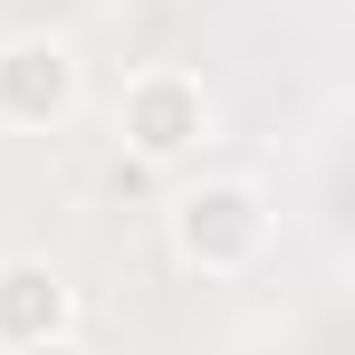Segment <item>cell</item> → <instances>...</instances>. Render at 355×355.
<instances>
[{
    "label": "cell",
    "instance_id": "cell-4",
    "mask_svg": "<svg viewBox=\"0 0 355 355\" xmlns=\"http://www.w3.org/2000/svg\"><path fill=\"white\" fill-rule=\"evenodd\" d=\"M49 336H77V288H67L58 259L10 250V259H0V355L49 346Z\"/></svg>",
    "mask_w": 355,
    "mask_h": 355
},
{
    "label": "cell",
    "instance_id": "cell-1",
    "mask_svg": "<svg viewBox=\"0 0 355 355\" xmlns=\"http://www.w3.org/2000/svg\"><path fill=\"white\" fill-rule=\"evenodd\" d=\"M164 240L192 279H240L269 259V192L250 173H192L164 211Z\"/></svg>",
    "mask_w": 355,
    "mask_h": 355
},
{
    "label": "cell",
    "instance_id": "cell-3",
    "mask_svg": "<svg viewBox=\"0 0 355 355\" xmlns=\"http://www.w3.org/2000/svg\"><path fill=\"white\" fill-rule=\"evenodd\" d=\"M77 96H87V58L67 49L58 29H19V39H0V125H19V135H58L77 116Z\"/></svg>",
    "mask_w": 355,
    "mask_h": 355
},
{
    "label": "cell",
    "instance_id": "cell-2",
    "mask_svg": "<svg viewBox=\"0 0 355 355\" xmlns=\"http://www.w3.org/2000/svg\"><path fill=\"white\" fill-rule=\"evenodd\" d=\"M116 144L135 164H192L202 144H211V87L192 77V67H135L116 87Z\"/></svg>",
    "mask_w": 355,
    "mask_h": 355
},
{
    "label": "cell",
    "instance_id": "cell-5",
    "mask_svg": "<svg viewBox=\"0 0 355 355\" xmlns=\"http://www.w3.org/2000/svg\"><path fill=\"white\" fill-rule=\"evenodd\" d=\"M19 355H87L77 336H49V346H19Z\"/></svg>",
    "mask_w": 355,
    "mask_h": 355
}]
</instances>
